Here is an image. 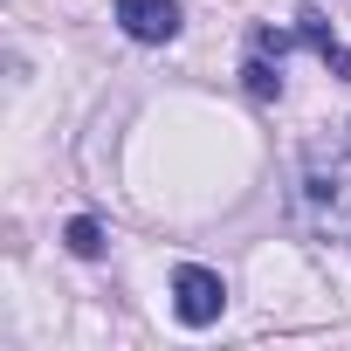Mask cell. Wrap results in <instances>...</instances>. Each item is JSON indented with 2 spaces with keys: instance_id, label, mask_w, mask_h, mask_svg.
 Segmentation results:
<instances>
[{
  "instance_id": "cell-3",
  "label": "cell",
  "mask_w": 351,
  "mask_h": 351,
  "mask_svg": "<svg viewBox=\"0 0 351 351\" xmlns=\"http://www.w3.org/2000/svg\"><path fill=\"white\" fill-rule=\"evenodd\" d=\"M117 28L131 42H172L180 35V0H117Z\"/></svg>"
},
{
  "instance_id": "cell-6",
  "label": "cell",
  "mask_w": 351,
  "mask_h": 351,
  "mask_svg": "<svg viewBox=\"0 0 351 351\" xmlns=\"http://www.w3.org/2000/svg\"><path fill=\"white\" fill-rule=\"evenodd\" d=\"M69 248L76 255H104V228L97 221H69Z\"/></svg>"
},
{
  "instance_id": "cell-1",
  "label": "cell",
  "mask_w": 351,
  "mask_h": 351,
  "mask_svg": "<svg viewBox=\"0 0 351 351\" xmlns=\"http://www.w3.org/2000/svg\"><path fill=\"white\" fill-rule=\"evenodd\" d=\"M296 228L317 241H351V165H310L296 186Z\"/></svg>"
},
{
  "instance_id": "cell-4",
  "label": "cell",
  "mask_w": 351,
  "mask_h": 351,
  "mask_svg": "<svg viewBox=\"0 0 351 351\" xmlns=\"http://www.w3.org/2000/svg\"><path fill=\"white\" fill-rule=\"evenodd\" d=\"M282 56H289V35H276V28H255V56L241 62V76H248V97H282Z\"/></svg>"
},
{
  "instance_id": "cell-5",
  "label": "cell",
  "mask_w": 351,
  "mask_h": 351,
  "mask_svg": "<svg viewBox=\"0 0 351 351\" xmlns=\"http://www.w3.org/2000/svg\"><path fill=\"white\" fill-rule=\"evenodd\" d=\"M296 42H310V49H317V62H324V69H337V83H351V49L330 35V21H324L317 8H303V14H296Z\"/></svg>"
},
{
  "instance_id": "cell-2",
  "label": "cell",
  "mask_w": 351,
  "mask_h": 351,
  "mask_svg": "<svg viewBox=\"0 0 351 351\" xmlns=\"http://www.w3.org/2000/svg\"><path fill=\"white\" fill-rule=\"evenodd\" d=\"M172 310H180V324L207 330V324H221V310H228V282H221L214 269L186 262L180 276H172Z\"/></svg>"
}]
</instances>
